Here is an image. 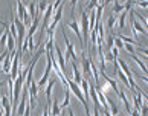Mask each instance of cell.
<instances>
[{"mask_svg":"<svg viewBox=\"0 0 148 116\" xmlns=\"http://www.w3.org/2000/svg\"><path fill=\"white\" fill-rule=\"evenodd\" d=\"M134 5L139 8H148V2H134Z\"/></svg>","mask_w":148,"mask_h":116,"instance_id":"obj_33","label":"cell"},{"mask_svg":"<svg viewBox=\"0 0 148 116\" xmlns=\"http://www.w3.org/2000/svg\"><path fill=\"white\" fill-rule=\"evenodd\" d=\"M8 55H9V52H8V51H5V52H2V54H0V64H3L5 58H6Z\"/></svg>","mask_w":148,"mask_h":116,"instance_id":"obj_32","label":"cell"},{"mask_svg":"<svg viewBox=\"0 0 148 116\" xmlns=\"http://www.w3.org/2000/svg\"><path fill=\"white\" fill-rule=\"evenodd\" d=\"M0 72H2V70H0Z\"/></svg>","mask_w":148,"mask_h":116,"instance_id":"obj_41","label":"cell"},{"mask_svg":"<svg viewBox=\"0 0 148 116\" xmlns=\"http://www.w3.org/2000/svg\"><path fill=\"white\" fill-rule=\"evenodd\" d=\"M53 52H55V61L58 63L60 69L66 73V60H64V55L61 52V47H60L58 45H55V46H53Z\"/></svg>","mask_w":148,"mask_h":116,"instance_id":"obj_9","label":"cell"},{"mask_svg":"<svg viewBox=\"0 0 148 116\" xmlns=\"http://www.w3.org/2000/svg\"><path fill=\"white\" fill-rule=\"evenodd\" d=\"M66 113H67V116H75L73 115V108H70V107L67 108V112H66Z\"/></svg>","mask_w":148,"mask_h":116,"instance_id":"obj_35","label":"cell"},{"mask_svg":"<svg viewBox=\"0 0 148 116\" xmlns=\"http://www.w3.org/2000/svg\"><path fill=\"white\" fill-rule=\"evenodd\" d=\"M81 64H83V72L84 75H90L92 70H90V58H86V52H83V60H81Z\"/></svg>","mask_w":148,"mask_h":116,"instance_id":"obj_15","label":"cell"},{"mask_svg":"<svg viewBox=\"0 0 148 116\" xmlns=\"http://www.w3.org/2000/svg\"><path fill=\"white\" fill-rule=\"evenodd\" d=\"M26 40H28V51H34V49H35L34 37H26Z\"/></svg>","mask_w":148,"mask_h":116,"instance_id":"obj_28","label":"cell"},{"mask_svg":"<svg viewBox=\"0 0 148 116\" xmlns=\"http://www.w3.org/2000/svg\"><path fill=\"white\" fill-rule=\"evenodd\" d=\"M128 116H131V115H128Z\"/></svg>","mask_w":148,"mask_h":116,"instance_id":"obj_40","label":"cell"},{"mask_svg":"<svg viewBox=\"0 0 148 116\" xmlns=\"http://www.w3.org/2000/svg\"><path fill=\"white\" fill-rule=\"evenodd\" d=\"M69 27V29H72L73 32H75V35H76V38L79 40V46H81V51L83 52H86V47H84V40H83V35H81V29H79V25L76 23V20L75 19H72L69 21L67 25H66Z\"/></svg>","mask_w":148,"mask_h":116,"instance_id":"obj_4","label":"cell"},{"mask_svg":"<svg viewBox=\"0 0 148 116\" xmlns=\"http://www.w3.org/2000/svg\"><path fill=\"white\" fill-rule=\"evenodd\" d=\"M107 47H108V51H112V49L114 47V37L112 34L107 35Z\"/></svg>","mask_w":148,"mask_h":116,"instance_id":"obj_25","label":"cell"},{"mask_svg":"<svg viewBox=\"0 0 148 116\" xmlns=\"http://www.w3.org/2000/svg\"><path fill=\"white\" fill-rule=\"evenodd\" d=\"M114 47H116L118 51H122V49H124V43L121 41L119 37H114Z\"/></svg>","mask_w":148,"mask_h":116,"instance_id":"obj_27","label":"cell"},{"mask_svg":"<svg viewBox=\"0 0 148 116\" xmlns=\"http://www.w3.org/2000/svg\"><path fill=\"white\" fill-rule=\"evenodd\" d=\"M72 73H73V82L79 86V82L83 81V73L78 67V63H72Z\"/></svg>","mask_w":148,"mask_h":116,"instance_id":"obj_11","label":"cell"},{"mask_svg":"<svg viewBox=\"0 0 148 116\" xmlns=\"http://www.w3.org/2000/svg\"><path fill=\"white\" fill-rule=\"evenodd\" d=\"M79 89L83 92V95L86 98V101L90 98V82L87 81V78H83V81L79 82Z\"/></svg>","mask_w":148,"mask_h":116,"instance_id":"obj_12","label":"cell"},{"mask_svg":"<svg viewBox=\"0 0 148 116\" xmlns=\"http://www.w3.org/2000/svg\"><path fill=\"white\" fill-rule=\"evenodd\" d=\"M20 52H15V55L12 57V67H11V73H9V78L15 81L17 80V76H18V72H20Z\"/></svg>","mask_w":148,"mask_h":116,"instance_id":"obj_6","label":"cell"},{"mask_svg":"<svg viewBox=\"0 0 148 116\" xmlns=\"http://www.w3.org/2000/svg\"><path fill=\"white\" fill-rule=\"evenodd\" d=\"M14 25H15V29H17V41H18V45L21 47V45H23V38H25V23L23 21H20L17 17L14 19Z\"/></svg>","mask_w":148,"mask_h":116,"instance_id":"obj_8","label":"cell"},{"mask_svg":"<svg viewBox=\"0 0 148 116\" xmlns=\"http://www.w3.org/2000/svg\"><path fill=\"white\" fill-rule=\"evenodd\" d=\"M140 116H148V104H142V108H140Z\"/></svg>","mask_w":148,"mask_h":116,"instance_id":"obj_30","label":"cell"},{"mask_svg":"<svg viewBox=\"0 0 148 116\" xmlns=\"http://www.w3.org/2000/svg\"><path fill=\"white\" fill-rule=\"evenodd\" d=\"M116 75H118V78H119L121 81H122V82H124L125 86H127V87H130V86H128V80H127V76L124 75V72H122V70L119 69V70L116 72Z\"/></svg>","mask_w":148,"mask_h":116,"instance_id":"obj_24","label":"cell"},{"mask_svg":"<svg viewBox=\"0 0 148 116\" xmlns=\"http://www.w3.org/2000/svg\"><path fill=\"white\" fill-rule=\"evenodd\" d=\"M114 23H116V15L114 14H110V17L107 20V29H108V34H112L113 27H114Z\"/></svg>","mask_w":148,"mask_h":116,"instance_id":"obj_21","label":"cell"},{"mask_svg":"<svg viewBox=\"0 0 148 116\" xmlns=\"http://www.w3.org/2000/svg\"><path fill=\"white\" fill-rule=\"evenodd\" d=\"M98 6V2H95V0H92V2L89 3V5H87V6H86V12H87V11H90V9H93V8H96Z\"/></svg>","mask_w":148,"mask_h":116,"instance_id":"obj_31","label":"cell"},{"mask_svg":"<svg viewBox=\"0 0 148 116\" xmlns=\"http://www.w3.org/2000/svg\"><path fill=\"white\" fill-rule=\"evenodd\" d=\"M26 9H28V15H29V19L31 20H34L37 15H35V9H37V3L35 2H31L28 6H26Z\"/></svg>","mask_w":148,"mask_h":116,"instance_id":"obj_18","label":"cell"},{"mask_svg":"<svg viewBox=\"0 0 148 116\" xmlns=\"http://www.w3.org/2000/svg\"><path fill=\"white\" fill-rule=\"evenodd\" d=\"M145 29H147V34H148V27H145Z\"/></svg>","mask_w":148,"mask_h":116,"instance_id":"obj_38","label":"cell"},{"mask_svg":"<svg viewBox=\"0 0 148 116\" xmlns=\"http://www.w3.org/2000/svg\"><path fill=\"white\" fill-rule=\"evenodd\" d=\"M130 57H131V60H133V61L136 63V64H138L139 66V69L142 70V72H144V73H147V76H148V69H147V66L144 64V61H142V60L138 57V55H136V54H133V55H130Z\"/></svg>","mask_w":148,"mask_h":116,"instance_id":"obj_16","label":"cell"},{"mask_svg":"<svg viewBox=\"0 0 148 116\" xmlns=\"http://www.w3.org/2000/svg\"><path fill=\"white\" fill-rule=\"evenodd\" d=\"M96 32V37H98V45H102L104 38H106V31H104V25L102 23H96V27L93 29Z\"/></svg>","mask_w":148,"mask_h":116,"instance_id":"obj_14","label":"cell"},{"mask_svg":"<svg viewBox=\"0 0 148 116\" xmlns=\"http://www.w3.org/2000/svg\"><path fill=\"white\" fill-rule=\"evenodd\" d=\"M5 82H6V81H5V80H0V89H2V87L5 86Z\"/></svg>","mask_w":148,"mask_h":116,"instance_id":"obj_37","label":"cell"},{"mask_svg":"<svg viewBox=\"0 0 148 116\" xmlns=\"http://www.w3.org/2000/svg\"><path fill=\"white\" fill-rule=\"evenodd\" d=\"M66 76H67V75H66ZM67 89H69L70 92H73V95L81 101V104H83L84 108H89V107H87V101H86V98H84V95H83V92H81V89H79V86L75 84L73 80H70L69 76H67Z\"/></svg>","mask_w":148,"mask_h":116,"instance_id":"obj_2","label":"cell"},{"mask_svg":"<svg viewBox=\"0 0 148 116\" xmlns=\"http://www.w3.org/2000/svg\"><path fill=\"white\" fill-rule=\"evenodd\" d=\"M93 116H99V106H93Z\"/></svg>","mask_w":148,"mask_h":116,"instance_id":"obj_34","label":"cell"},{"mask_svg":"<svg viewBox=\"0 0 148 116\" xmlns=\"http://www.w3.org/2000/svg\"><path fill=\"white\" fill-rule=\"evenodd\" d=\"M81 35H83V40L89 38V34H90V29H89V14L86 11H81Z\"/></svg>","mask_w":148,"mask_h":116,"instance_id":"obj_5","label":"cell"},{"mask_svg":"<svg viewBox=\"0 0 148 116\" xmlns=\"http://www.w3.org/2000/svg\"><path fill=\"white\" fill-rule=\"evenodd\" d=\"M130 12H131V32H133L134 38H139V35H145L147 34V29L140 25V21L138 19H134L133 9H131Z\"/></svg>","mask_w":148,"mask_h":116,"instance_id":"obj_3","label":"cell"},{"mask_svg":"<svg viewBox=\"0 0 148 116\" xmlns=\"http://www.w3.org/2000/svg\"><path fill=\"white\" fill-rule=\"evenodd\" d=\"M55 80H49V82L46 84V87H45V92H46V98H47V104L51 106L52 104V89H53V86H55Z\"/></svg>","mask_w":148,"mask_h":116,"instance_id":"obj_13","label":"cell"},{"mask_svg":"<svg viewBox=\"0 0 148 116\" xmlns=\"http://www.w3.org/2000/svg\"><path fill=\"white\" fill-rule=\"evenodd\" d=\"M136 51H138V54L140 55L142 58H148V49H145V47H136Z\"/></svg>","mask_w":148,"mask_h":116,"instance_id":"obj_26","label":"cell"},{"mask_svg":"<svg viewBox=\"0 0 148 116\" xmlns=\"http://www.w3.org/2000/svg\"><path fill=\"white\" fill-rule=\"evenodd\" d=\"M118 12H124V3L114 2V3H113V14L116 15Z\"/></svg>","mask_w":148,"mask_h":116,"instance_id":"obj_22","label":"cell"},{"mask_svg":"<svg viewBox=\"0 0 148 116\" xmlns=\"http://www.w3.org/2000/svg\"><path fill=\"white\" fill-rule=\"evenodd\" d=\"M119 99L124 102V107H125V112H128V113H131V110H133V104L130 102V99H128V96H127V93H125L124 90H121L119 92Z\"/></svg>","mask_w":148,"mask_h":116,"instance_id":"obj_10","label":"cell"},{"mask_svg":"<svg viewBox=\"0 0 148 116\" xmlns=\"http://www.w3.org/2000/svg\"><path fill=\"white\" fill-rule=\"evenodd\" d=\"M139 78H140L142 81H144V82H147V84H148V76H144V75H139Z\"/></svg>","mask_w":148,"mask_h":116,"instance_id":"obj_36","label":"cell"},{"mask_svg":"<svg viewBox=\"0 0 148 116\" xmlns=\"http://www.w3.org/2000/svg\"><path fill=\"white\" fill-rule=\"evenodd\" d=\"M23 80H25V76H23V72H18V76H17V80L14 81V92H12V108H17L18 106V102H20V93H21V86H23Z\"/></svg>","mask_w":148,"mask_h":116,"instance_id":"obj_1","label":"cell"},{"mask_svg":"<svg viewBox=\"0 0 148 116\" xmlns=\"http://www.w3.org/2000/svg\"><path fill=\"white\" fill-rule=\"evenodd\" d=\"M145 60H147V61H148V58H145Z\"/></svg>","mask_w":148,"mask_h":116,"instance_id":"obj_39","label":"cell"},{"mask_svg":"<svg viewBox=\"0 0 148 116\" xmlns=\"http://www.w3.org/2000/svg\"><path fill=\"white\" fill-rule=\"evenodd\" d=\"M66 93H64V99H63V102H61V106H60V108H61V112L66 108H69L70 107V90L69 89H64Z\"/></svg>","mask_w":148,"mask_h":116,"instance_id":"obj_17","label":"cell"},{"mask_svg":"<svg viewBox=\"0 0 148 116\" xmlns=\"http://www.w3.org/2000/svg\"><path fill=\"white\" fill-rule=\"evenodd\" d=\"M51 112H52V115H51V116H58L60 113H61V108H60V102H58V99H53V101H52Z\"/></svg>","mask_w":148,"mask_h":116,"instance_id":"obj_19","label":"cell"},{"mask_svg":"<svg viewBox=\"0 0 148 116\" xmlns=\"http://www.w3.org/2000/svg\"><path fill=\"white\" fill-rule=\"evenodd\" d=\"M104 60H106V63H108V61H113V63H114V58H113V55H112L110 51L104 52Z\"/></svg>","mask_w":148,"mask_h":116,"instance_id":"obj_29","label":"cell"},{"mask_svg":"<svg viewBox=\"0 0 148 116\" xmlns=\"http://www.w3.org/2000/svg\"><path fill=\"white\" fill-rule=\"evenodd\" d=\"M47 5H49V3H46V2H40V3H37L38 14H40V15H43V14H45V11L47 9Z\"/></svg>","mask_w":148,"mask_h":116,"instance_id":"obj_23","label":"cell"},{"mask_svg":"<svg viewBox=\"0 0 148 116\" xmlns=\"http://www.w3.org/2000/svg\"><path fill=\"white\" fill-rule=\"evenodd\" d=\"M127 17H128V12H127V11H124V12L119 15V20H118V27H119V29H124V27H125Z\"/></svg>","mask_w":148,"mask_h":116,"instance_id":"obj_20","label":"cell"},{"mask_svg":"<svg viewBox=\"0 0 148 116\" xmlns=\"http://www.w3.org/2000/svg\"><path fill=\"white\" fill-rule=\"evenodd\" d=\"M17 19L20 21H23L25 26H28L29 25V15H28V9H26V6L23 5V2H17Z\"/></svg>","mask_w":148,"mask_h":116,"instance_id":"obj_7","label":"cell"}]
</instances>
